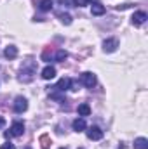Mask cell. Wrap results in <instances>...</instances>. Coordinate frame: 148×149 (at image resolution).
Masks as SVG:
<instances>
[{
    "mask_svg": "<svg viewBox=\"0 0 148 149\" xmlns=\"http://www.w3.org/2000/svg\"><path fill=\"white\" fill-rule=\"evenodd\" d=\"M4 125H5V120H4V118L0 116V128H4Z\"/></svg>",
    "mask_w": 148,
    "mask_h": 149,
    "instance_id": "obj_22",
    "label": "cell"
},
{
    "mask_svg": "<svg viewBox=\"0 0 148 149\" xmlns=\"http://www.w3.org/2000/svg\"><path fill=\"white\" fill-rule=\"evenodd\" d=\"M117 47H118V40H115V38H110V40H105V43H103V50L105 52H115L117 50Z\"/></svg>",
    "mask_w": 148,
    "mask_h": 149,
    "instance_id": "obj_8",
    "label": "cell"
},
{
    "mask_svg": "<svg viewBox=\"0 0 148 149\" xmlns=\"http://www.w3.org/2000/svg\"><path fill=\"white\" fill-rule=\"evenodd\" d=\"M38 142H40V148L42 149H49L51 148V137H49L47 134H42V135L38 137Z\"/></svg>",
    "mask_w": 148,
    "mask_h": 149,
    "instance_id": "obj_13",
    "label": "cell"
},
{
    "mask_svg": "<svg viewBox=\"0 0 148 149\" xmlns=\"http://www.w3.org/2000/svg\"><path fill=\"white\" fill-rule=\"evenodd\" d=\"M73 3L77 7H84V5H89V0H73Z\"/></svg>",
    "mask_w": 148,
    "mask_h": 149,
    "instance_id": "obj_20",
    "label": "cell"
},
{
    "mask_svg": "<svg viewBox=\"0 0 148 149\" xmlns=\"http://www.w3.org/2000/svg\"><path fill=\"white\" fill-rule=\"evenodd\" d=\"M0 149H16V146H14V144H11V142H5V144H2V146H0Z\"/></svg>",
    "mask_w": 148,
    "mask_h": 149,
    "instance_id": "obj_21",
    "label": "cell"
},
{
    "mask_svg": "<svg viewBox=\"0 0 148 149\" xmlns=\"http://www.w3.org/2000/svg\"><path fill=\"white\" fill-rule=\"evenodd\" d=\"M78 114H80V116H89V114H91L89 104H80V106H78Z\"/></svg>",
    "mask_w": 148,
    "mask_h": 149,
    "instance_id": "obj_16",
    "label": "cell"
},
{
    "mask_svg": "<svg viewBox=\"0 0 148 149\" xmlns=\"http://www.w3.org/2000/svg\"><path fill=\"white\" fill-rule=\"evenodd\" d=\"M59 149H65V148H59Z\"/></svg>",
    "mask_w": 148,
    "mask_h": 149,
    "instance_id": "obj_24",
    "label": "cell"
},
{
    "mask_svg": "<svg viewBox=\"0 0 148 149\" xmlns=\"http://www.w3.org/2000/svg\"><path fill=\"white\" fill-rule=\"evenodd\" d=\"M91 12H92V16H103V14L106 12V9H105V5H101V3H98V2H94V3H92V7H91Z\"/></svg>",
    "mask_w": 148,
    "mask_h": 149,
    "instance_id": "obj_10",
    "label": "cell"
},
{
    "mask_svg": "<svg viewBox=\"0 0 148 149\" xmlns=\"http://www.w3.org/2000/svg\"><path fill=\"white\" fill-rule=\"evenodd\" d=\"M96 2H98V0H96Z\"/></svg>",
    "mask_w": 148,
    "mask_h": 149,
    "instance_id": "obj_25",
    "label": "cell"
},
{
    "mask_svg": "<svg viewBox=\"0 0 148 149\" xmlns=\"http://www.w3.org/2000/svg\"><path fill=\"white\" fill-rule=\"evenodd\" d=\"M59 19H61V23L66 24V26L72 24V16H70V14H59Z\"/></svg>",
    "mask_w": 148,
    "mask_h": 149,
    "instance_id": "obj_18",
    "label": "cell"
},
{
    "mask_svg": "<svg viewBox=\"0 0 148 149\" xmlns=\"http://www.w3.org/2000/svg\"><path fill=\"white\" fill-rule=\"evenodd\" d=\"M96 74L94 73H91V71H85V73H82L80 74V83L82 85H85L87 88H92L94 85H96Z\"/></svg>",
    "mask_w": 148,
    "mask_h": 149,
    "instance_id": "obj_3",
    "label": "cell"
},
{
    "mask_svg": "<svg viewBox=\"0 0 148 149\" xmlns=\"http://www.w3.org/2000/svg\"><path fill=\"white\" fill-rule=\"evenodd\" d=\"M73 130L75 132H84V130H85V120H84V118L73 120Z\"/></svg>",
    "mask_w": 148,
    "mask_h": 149,
    "instance_id": "obj_14",
    "label": "cell"
},
{
    "mask_svg": "<svg viewBox=\"0 0 148 149\" xmlns=\"http://www.w3.org/2000/svg\"><path fill=\"white\" fill-rule=\"evenodd\" d=\"M87 137H89L91 141H101V139H103V130H101L99 127H91V128L87 130Z\"/></svg>",
    "mask_w": 148,
    "mask_h": 149,
    "instance_id": "obj_7",
    "label": "cell"
},
{
    "mask_svg": "<svg viewBox=\"0 0 148 149\" xmlns=\"http://www.w3.org/2000/svg\"><path fill=\"white\" fill-rule=\"evenodd\" d=\"M42 59H44V61H51V59H52V52H51V49H45V50H44Z\"/></svg>",
    "mask_w": 148,
    "mask_h": 149,
    "instance_id": "obj_19",
    "label": "cell"
},
{
    "mask_svg": "<svg viewBox=\"0 0 148 149\" xmlns=\"http://www.w3.org/2000/svg\"><path fill=\"white\" fill-rule=\"evenodd\" d=\"M54 76H56V68L54 66H45L42 70V78L44 80H52Z\"/></svg>",
    "mask_w": 148,
    "mask_h": 149,
    "instance_id": "obj_9",
    "label": "cell"
},
{
    "mask_svg": "<svg viewBox=\"0 0 148 149\" xmlns=\"http://www.w3.org/2000/svg\"><path fill=\"white\" fill-rule=\"evenodd\" d=\"M66 57H68V52H66V50H58L52 59H54V61H65Z\"/></svg>",
    "mask_w": 148,
    "mask_h": 149,
    "instance_id": "obj_17",
    "label": "cell"
},
{
    "mask_svg": "<svg viewBox=\"0 0 148 149\" xmlns=\"http://www.w3.org/2000/svg\"><path fill=\"white\" fill-rule=\"evenodd\" d=\"M23 149H32V148H30V146H25V148H23Z\"/></svg>",
    "mask_w": 148,
    "mask_h": 149,
    "instance_id": "obj_23",
    "label": "cell"
},
{
    "mask_svg": "<svg viewBox=\"0 0 148 149\" xmlns=\"http://www.w3.org/2000/svg\"><path fill=\"white\" fill-rule=\"evenodd\" d=\"M134 149H148V141L145 137H140L134 141Z\"/></svg>",
    "mask_w": 148,
    "mask_h": 149,
    "instance_id": "obj_15",
    "label": "cell"
},
{
    "mask_svg": "<svg viewBox=\"0 0 148 149\" xmlns=\"http://www.w3.org/2000/svg\"><path fill=\"white\" fill-rule=\"evenodd\" d=\"M4 56H5L7 59H16V56H18V47H14V45H9V47H5V50H4Z\"/></svg>",
    "mask_w": 148,
    "mask_h": 149,
    "instance_id": "obj_11",
    "label": "cell"
},
{
    "mask_svg": "<svg viewBox=\"0 0 148 149\" xmlns=\"http://www.w3.org/2000/svg\"><path fill=\"white\" fill-rule=\"evenodd\" d=\"M72 85H73V80H72V78H61V80L52 87V92H66V90L72 88Z\"/></svg>",
    "mask_w": 148,
    "mask_h": 149,
    "instance_id": "obj_2",
    "label": "cell"
},
{
    "mask_svg": "<svg viewBox=\"0 0 148 149\" xmlns=\"http://www.w3.org/2000/svg\"><path fill=\"white\" fill-rule=\"evenodd\" d=\"M35 71H37V68H35L33 63L23 64V68H21V71H19V80H21L23 83H30V81L33 80V76H35Z\"/></svg>",
    "mask_w": 148,
    "mask_h": 149,
    "instance_id": "obj_1",
    "label": "cell"
},
{
    "mask_svg": "<svg viewBox=\"0 0 148 149\" xmlns=\"http://www.w3.org/2000/svg\"><path fill=\"white\" fill-rule=\"evenodd\" d=\"M147 19H148V16H147V12H143V10L134 12V14H132V17H131V21H132V24H134V26H141Z\"/></svg>",
    "mask_w": 148,
    "mask_h": 149,
    "instance_id": "obj_6",
    "label": "cell"
},
{
    "mask_svg": "<svg viewBox=\"0 0 148 149\" xmlns=\"http://www.w3.org/2000/svg\"><path fill=\"white\" fill-rule=\"evenodd\" d=\"M9 134H11V137H21L25 134V123L14 121L12 127H11V130H9Z\"/></svg>",
    "mask_w": 148,
    "mask_h": 149,
    "instance_id": "obj_4",
    "label": "cell"
},
{
    "mask_svg": "<svg viewBox=\"0 0 148 149\" xmlns=\"http://www.w3.org/2000/svg\"><path fill=\"white\" fill-rule=\"evenodd\" d=\"M37 5L42 12H49V10L52 9V0H38Z\"/></svg>",
    "mask_w": 148,
    "mask_h": 149,
    "instance_id": "obj_12",
    "label": "cell"
},
{
    "mask_svg": "<svg viewBox=\"0 0 148 149\" xmlns=\"http://www.w3.org/2000/svg\"><path fill=\"white\" fill-rule=\"evenodd\" d=\"M28 109V101L25 99V97H16V101H14V111L16 113H25Z\"/></svg>",
    "mask_w": 148,
    "mask_h": 149,
    "instance_id": "obj_5",
    "label": "cell"
}]
</instances>
